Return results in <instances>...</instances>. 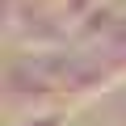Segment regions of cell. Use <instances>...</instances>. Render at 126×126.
<instances>
[{
	"mask_svg": "<svg viewBox=\"0 0 126 126\" xmlns=\"http://www.w3.org/2000/svg\"><path fill=\"white\" fill-rule=\"evenodd\" d=\"M118 21H122V13H118L113 4H97V9H93V13H88L72 34H76L80 42H88V38H97V34H101V38H109V34L118 30Z\"/></svg>",
	"mask_w": 126,
	"mask_h": 126,
	"instance_id": "1",
	"label": "cell"
},
{
	"mask_svg": "<svg viewBox=\"0 0 126 126\" xmlns=\"http://www.w3.org/2000/svg\"><path fill=\"white\" fill-rule=\"evenodd\" d=\"M67 118H72V109H50V113H25L13 126H67Z\"/></svg>",
	"mask_w": 126,
	"mask_h": 126,
	"instance_id": "2",
	"label": "cell"
}]
</instances>
